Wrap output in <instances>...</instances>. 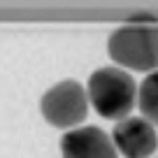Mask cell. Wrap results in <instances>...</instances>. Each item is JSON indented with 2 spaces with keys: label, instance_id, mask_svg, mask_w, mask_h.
Listing matches in <instances>:
<instances>
[{
  "label": "cell",
  "instance_id": "1",
  "mask_svg": "<svg viewBox=\"0 0 158 158\" xmlns=\"http://www.w3.org/2000/svg\"><path fill=\"white\" fill-rule=\"evenodd\" d=\"M107 54L121 70H158V21L153 16H133L107 40Z\"/></svg>",
  "mask_w": 158,
  "mask_h": 158
},
{
  "label": "cell",
  "instance_id": "2",
  "mask_svg": "<svg viewBox=\"0 0 158 158\" xmlns=\"http://www.w3.org/2000/svg\"><path fill=\"white\" fill-rule=\"evenodd\" d=\"M86 98L95 114H100L102 118L121 121L130 116L133 107L137 105V84L126 70L105 65L91 72Z\"/></svg>",
  "mask_w": 158,
  "mask_h": 158
},
{
  "label": "cell",
  "instance_id": "3",
  "mask_svg": "<svg viewBox=\"0 0 158 158\" xmlns=\"http://www.w3.org/2000/svg\"><path fill=\"white\" fill-rule=\"evenodd\" d=\"M40 112H42L44 121L54 128L60 130L79 128V123L89 114L86 89L77 79H63L44 91V95L40 100Z\"/></svg>",
  "mask_w": 158,
  "mask_h": 158
},
{
  "label": "cell",
  "instance_id": "4",
  "mask_svg": "<svg viewBox=\"0 0 158 158\" xmlns=\"http://www.w3.org/2000/svg\"><path fill=\"white\" fill-rule=\"evenodd\" d=\"M116 153L123 158H151L158 149V133L144 116H126L112 130Z\"/></svg>",
  "mask_w": 158,
  "mask_h": 158
},
{
  "label": "cell",
  "instance_id": "5",
  "mask_svg": "<svg viewBox=\"0 0 158 158\" xmlns=\"http://www.w3.org/2000/svg\"><path fill=\"white\" fill-rule=\"evenodd\" d=\"M60 158H118V153L102 128L79 126L60 137Z\"/></svg>",
  "mask_w": 158,
  "mask_h": 158
},
{
  "label": "cell",
  "instance_id": "6",
  "mask_svg": "<svg viewBox=\"0 0 158 158\" xmlns=\"http://www.w3.org/2000/svg\"><path fill=\"white\" fill-rule=\"evenodd\" d=\"M137 105L142 116L156 128L158 126V70L144 77L142 86L137 89Z\"/></svg>",
  "mask_w": 158,
  "mask_h": 158
}]
</instances>
